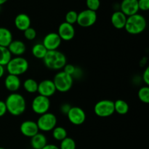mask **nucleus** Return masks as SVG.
<instances>
[{
    "instance_id": "22",
    "label": "nucleus",
    "mask_w": 149,
    "mask_h": 149,
    "mask_svg": "<svg viewBox=\"0 0 149 149\" xmlns=\"http://www.w3.org/2000/svg\"><path fill=\"white\" fill-rule=\"evenodd\" d=\"M48 50L45 48L42 43L35 44L31 49L32 55L36 58L40 60H43Z\"/></svg>"
},
{
    "instance_id": "28",
    "label": "nucleus",
    "mask_w": 149,
    "mask_h": 149,
    "mask_svg": "<svg viewBox=\"0 0 149 149\" xmlns=\"http://www.w3.org/2000/svg\"><path fill=\"white\" fill-rule=\"evenodd\" d=\"M60 149H76L77 144L75 141L70 137H67L65 139L61 141V144L59 146Z\"/></svg>"
},
{
    "instance_id": "16",
    "label": "nucleus",
    "mask_w": 149,
    "mask_h": 149,
    "mask_svg": "<svg viewBox=\"0 0 149 149\" xmlns=\"http://www.w3.org/2000/svg\"><path fill=\"white\" fill-rule=\"evenodd\" d=\"M4 86L8 91L16 93L21 87V81L17 76L8 74L4 79Z\"/></svg>"
},
{
    "instance_id": "1",
    "label": "nucleus",
    "mask_w": 149,
    "mask_h": 149,
    "mask_svg": "<svg viewBox=\"0 0 149 149\" xmlns=\"http://www.w3.org/2000/svg\"><path fill=\"white\" fill-rule=\"evenodd\" d=\"M4 102L7 112L13 116H20L26 111V101L21 94L12 93L7 96Z\"/></svg>"
},
{
    "instance_id": "32",
    "label": "nucleus",
    "mask_w": 149,
    "mask_h": 149,
    "mask_svg": "<svg viewBox=\"0 0 149 149\" xmlns=\"http://www.w3.org/2000/svg\"><path fill=\"white\" fill-rule=\"evenodd\" d=\"M139 10L148 11L149 10V0H138Z\"/></svg>"
},
{
    "instance_id": "4",
    "label": "nucleus",
    "mask_w": 149,
    "mask_h": 149,
    "mask_svg": "<svg viewBox=\"0 0 149 149\" xmlns=\"http://www.w3.org/2000/svg\"><path fill=\"white\" fill-rule=\"evenodd\" d=\"M29 67V61L21 56L12 58L6 65V69L9 74L20 77L28 71Z\"/></svg>"
},
{
    "instance_id": "2",
    "label": "nucleus",
    "mask_w": 149,
    "mask_h": 149,
    "mask_svg": "<svg viewBox=\"0 0 149 149\" xmlns=\"http://www.w3.org/2000/svg\"><path fill=\"white\" fill-rule=\"evenodd\" d=\"M45 66L50 70L59 71L64 68L67 63L65 55L59 50L48 51L43 58Z\"/></svg>"
},
{
    "instance_id": "24",
    "label": "nucleus",
    "mask_w": 149,
    "mask_h": 149,
    "mask_svg": "<svg viewBox=\"0 0 149 149\" xmlns=\"http://www.w3.org/2000/svg\"><path fill=\"white\" fill-rule=\"evenodd\" d=\"M38 84H39V83L36 80L31 78H29L26 79L23 81V87L27 93L33 94V93H37Z\"/></svg>"
},
{
    "instance_id": "9",
    "label": "nucleus",
    "mask_w": 149,
    "mask_h": 149,
    "mask_svg": "<svg viewBox=\"0 0 149 149\" xmlns=\"http://www.w3.org/2000/svg\"><path fill=\"white\" fill-rule=\"evenodd\" d=\"M97 15L96 12L86 9L78 13L77 23L83 28H88L93 26L96 23Z\"/></svg>"
},
{
    "instance_id": "20",
    "label": "nucleus",
    "mask_w": 149,
    "mask_h": 149,
    "mask_svg": "<svg viewBox=\"0 0 149 149\" xmlns=\"http://www.w3.org/2000/svg\"><path fill=\"white\" fill-rule=\"evenodd\" d=\"M30 144L31 148L42 149L47 144V139L43 133L38 132L36 135L31 138Z\"/></svg>"
},
{
    "instance_id": "39",
    "label": "nucleus",
    "mask_w": 149,
    "mask_h": 149,
    "mask_svg": "<svg viewBox=\"0 0 149 149\" xmlns=\"http://www.w3.org/2000/svg\"><path fill=\"white\" fill-rule=\"evenodd\" d=\"M8 0H0V6L3 5L4 4H5Z\"/></svg>"
},
{
    "instance_id": "21",
    "label": "nucleus",
    "mask_w": 149,
    "mask_h": 149,
    "mask_svg": "<svg viewBox=\"0 0 149 149\" xmlns=\"http://www.w3.org/2000/svg\"><path fill=\"white\" fill-rule=\"evenodd\" d=\"M13 40V33L10 29L0 27V46L7 47Z\"/></svg>"
},
{
    "instance_id": "42",
    "label": "nucleus",
    "mask_w": 149,
    "mask_h": 149,
    "mask_svg": "<svg viewBox=\"0 0 149 149\" xmlns=\"http://www.w3.org/2000/svg\"><path fill=\"white\" fill-rule=\"evenodd\" d=\"M0 7H1V6H0Z\"/></svg>"
},
{
    "instance_id": "11",
    "label": "nucleus",
    "mask_w": 149,
    "mask_h": 149,
    "mask_svg": "<svg viewBox=\"0 0 149 149\" xmlns=\"http://www.w3.org/2000/svg\"><path fill=\"white\" fill-rule=\"evenodd\" d=\"M62 40L56 32H50L44 37L42 44L48 51L57 50L60 47Z\"/></svg>"
},
{
    "instance_id": "10",
    "label": "nucleus",
    "mask_w": 149,
    "mask_h": 149,
    "mask_svg": "<svg viewBox=\"0 0 149 149\" xmlns=\"http://www.w3.org/2000/svg\"><path fill=\"white\" fill-rule=\"evenodd\" d=\"M67 117L72 125H81L86 121V113L81 108L78 106H71L67 113Z\"/></svg>"
},
{
    "instance_id": "36",
    "label": "nucleus",
    "mask_w": 149,
    "mask_h": 149,
    "mask_svg": "<svg viewBox=\"0 0 149 149\" xmlns=\"http://www.w3.org/2000/svg\"><path fill=\"white\" fill-rule=\"evenodd\" d=\"M71 107V106H70L68 103H63V104L61 106V111L62 112L63 114L67 115V113H68V111L70 110Z\"/></svg>"
},
{
    "instance_id": "5",
    "label": "nucleus",
    "mask_w": 149,
    "mask_h": 149,
    "mask_svg": "<svg viewBox=\"0 0 149 149\" xmlns=\"http://www.w3.org/2000/svg\"><path fill=\"white\" fill-rule=\"evenodd\" d=\"M52 81L56 90L60 93H67L72 88L74 84V78L72 76L63 71L57 73Z\"/></svg>"
},
{
    "instance_id": "23",
    "label": "nucleus",
    "mask_w": 149,
    "mask_h": 149,
    "mask_svg": "<svg viewBox=\"0 0 149 149\" xmlns=\"http://www.w3.org/2000/svg\"><path fill=\"white\" fill-rule=\"evenodd\" d=\"M130 106L125 100L118 99L114 102V111L119 115H125L128 113Z\"/></svg>"
},
{
    "instance_id": "18",
    "label": "nucleus",
    "mask_w": 149,
    "mask_h": 149,
    "mask_svg": "<svg viewBox=\"0 0 149 149\" xmlns=\"http://www.w3.org/2000/svg\"><path fill=\"white\" fill-rule=\"evenodd\" d=\"M15 26L17 30L24 31L27 29L31 27V18L26 13H20L17 15L15 18Z\"/></svg>"
},
{
    "instance_id": "34",
    "label": "nucleus",
    "mask_w": 149,
    "mask_h": 149,
    "mask_svg": "<svg viewBox=\"0 0 149 149\" xmlns=\"http://www.w3.org/2000/svg\"><path fill=\"white\" fill-rule=\"evenodd\" d=\"M143 81L146 84V86L149 85V67H147L143 71L142 75Z\"/></svg>"
},
{
    "instance_id": "19",
    "label": "nucleus",
    "mask_w": 149,
    "mask_h": 149,
    "mask_svg": "<svg viewBox=\"0 0 149 149\" xmlns=\"http://www.w3.org/2000/svg\"><path fill=\"white\" fill-rule=\"evenodd\" d=\"M127 18V17L123 13H122L120 10H117L111 15V23L115 29L121 30V29H125Z\"/></svg>"
},
{
    "instance_id": "40",
    "label": "nucleus",
    "mask_w": 149,
    "mask_h": 149,
    "mask_svg": "<svg viewBox=\"0 0 149 149\" xmlns=\"http://www.w3.org/2000/svg\"><path fill=\"white\" fill-rule=\"evenodd\" d=\"M0 149H6V148H3V147H0Z\"/></svg>"
},
{
    "instance_id": "25",
    "label": "nucleus",
    "mask_w": 149,
    "mask_h": 149,
    "mask_svg": "<svg viewBox=\"0 0 149 149\" xmlns=\"http://www.w3.org/2000/svg\"><path fill=\"white\" fill-rule=\"evenodd\" d=\"M52 138L58 141H62L63 140L65 139V138L68 137V132L63 127H55L52 130Z\"/></svg>"
},
{
    "instance_id": "14",
    "label": "nucleus",
    "mask_w": 149,
    "mask_h": 149,
    "mask_svg": "<svg viewBox=\"0 0 149 149\" xmlns=\"http://www.w3.org/2000/svg\"><path fill=\"white\" fill-rule=\"evenodd\" d=\"M20 131L22 135L30 138L39 132L36 122L33 120H26L22 122L20 126Z\"/></svg>"
},
{
    "instance_id": "17",
    "label": "nucleus",
    "mask_w": 149,
    "mask_h": 149,
    "mask_svg": "<svg viewBox=\"0 0 149 149\" xmlns=\"http://www.w3.org/2000/svg\"><path fill=\"white\" fill-rule=\"evenodd\" d=\"M9 51L12 55H15V57L21 56L26 52V46L24 42L19 39H13L11 43L7 47Z\"/></svg>"
},
{
    "instance_id": "26",
    "label": "nucleus",
    "mask_w": 149,
    "mask_h": 149,
    "mask_svg": "<svg viewBox=\"0 0 149 149\" xmlns=\"http://www.w3.org/2000/svg\"><path fill=\"white\" fill-rule=\"evenodd\" d=\"M12 58L13 57L8 48L0 46V65L6 66Z\"/></svg>"
},
{
    "instance_id": "38",
    "label": "nucleus",
    "mask_w": 149,
    "mask_h": 149,
    "mask_svg": "<svg viewBox=\"0 0 149 149\" xmlns=\"http://www.w3.org/2000/svg\"><path fill=\"white\" fill-rule=\"evenodd\" d=\"M4 73H5V68L3 65H0V79L3 77V76L4 75Z\"/></svg>"
},
{
    "instance_id": "31",
    "label": "nucleus",
    "mask_w": 149,
    "mask_h": 149,
    "mask_svg": "<svg viewBox=\"0 0 149 149\" xmlns=\"http://www.w3.org/2000/svg\"><path fill=\"white\" fill-rule=\"evenodd\" d=\"M23 35H24V37L27 40L32 41L36 39L37 33H36V31L33 28L30 27L23 31Z\"/></svg>"
},
{
    "instance_id": "27",
    "label": "nucleus",
    "mask_w": 149,
    "mask_h": 149,
    "mask_svg": "<svg viewBox=\"0 0 149 149\" xmlns=\"http://www.w3.org/2000/svg\"><path fill=\"white\" fill-rule=\"evenodd\" d=\"M138 96L139 100L142 103L148 104L149 103V87L148 86H144L141 87L138 90Z\"/></svg>"
},
{
    "instance_id": "35",
    "label": "nucleus",
    "mask_w": 149,
    "mask_h": 149,
    "mask_svg": "<svg viewBox=\"0 0 149 149\" xmlns=\"http://www.w3.org/2000/svg\"><path fill=\"white\" fill-rule=\"evenodd\" d=\"M7 112V107H6L5 102L3 100H0V117H2Z\"/></svg>"
},
{
    "instance_id": "6",
    "label": "nucleus",
    "mask_w": 149,
    "mask_h": 149,
    "mask_svg": "<svg viewBox=\"0 0 149 149\" xmlns=\"http://www.w3.org/2000/svg\"><path fill=\"white\" fill-rule=\"evenodd\" d=\"M94 113L100 118H107L115 113L114 101L104 99L97 102L94 106Z\"/></svg>"
},
{
    "instance_id": "13",
    "label": "nucleus",
    "mask_w": 149,
    "mask_h": 149,
    "mask_svg": "<svg viewBox=\"0 0 149 149\" xmlns=\"http://www.w3.org/2000/svg\"><path fill=\"white\" fill-rule=\"evenodd\" d=\"M56 88L52 80L44 79L38 84L37 93L39 95L49 98L56 93Z\"/></svg>"
},
{
    "instance_id": "7",
    "label": "nucleus",
    "mask_w": 149,
    "mask_h": 149,
    "mask_svg": "<svg viewBox=\"0 0 149 149\" xmlns=\"http://www.w3.org/2000/svg\"><path fill=\"white\" fill-rule=\"evenodd\" d=\"M58 119L54 113L47 112L44 114L40 115L38 118L37 126L39 130L42 132H50L56 127Z\"/></svg>"
},
{
    "instance_id": "33",
    "label": "nucleus",
    "mask_w": 149,
    "mask_h": 149,
    "mask_svg": "<svg viewBox=\"0 0 149 149\" xmlns=\"http://www.w3.org/2000/svg\"><path fill=\"white\" fill-rule=\"evenodd\" d=\"M63 69V71H65V73H67L68 74H69V75L72 76L73 77L74 73H75L76 69H77V67L74 66V65H72V64L66 63Z\"/></svg>"
},
{
    "instance_id": "12",
    "label": "nucleus",
    "mask_w": 149,
    "mask_h": 149,
    "mask_svg": "<svg viewBox=\"0 0 149 149\" xmlns=\"http://www.w3.org/2000/svg\"><path fill=\"white\" fill-rule=\"evenodd\" d=\"M75 28L74 25L69 24L66 22H63L58 27V34L62 41L68 42L72 40L75 36Z\"/></svg>"
},
{
    "instance_id": "29",
    "label": "nucleus",
    "mask_w": 149,
    "mask_h": 149,
    "mask_svg": "<svg viewBox=\"0 0 149 149\" xmlns=\"http://www.w3.org/2000/svg\"><path fill=\"white\" fill-rule=\"evenodd\" d=\"M77 17H78V13L74 10H70L65 14V22L69 23V24L74 25L77 23Z\"/></svg>"
},
{
    "instance_id": "8",
    "label": "nucleus",
    "mask_w": 149,
    "mask_h": 149,
    "mask_svg": "<svg viewBox=\"0 0 149 149\" xmlns=\"http://www.w3.org/2000/svg\"><path fill=\"white\" fill-rule=\"evenodd\" d=\"M50 108V100L48 97L38 95L32 100L31 109L36 114L42 115L49 112Z\"/></svg>"
},
{
    "instance_id": "30",
    "label": "nucleus",
    "mask_w": 149,
    "mask_h": 149,
    "mask_svg": "<svg viewBox=\"0 0 149 149\" xmlns=\"http://www.w3.org/2000/svg\"><path fill=\"white\" fill-rule=\"evenodd\" d=\"M86 5L88 10L96 12L100 6V0H86Z\"/></svg>"
},
{
    "instance_id": "41",
    "label": "nucleus",
    "mask_w": 149,
    "mask_h": 149,
    "mask_svg": "<svg viewBox=\"0 0 149 149\" xmlns=\"http://www.w3.org/2000/svg\"><path fill=\"white\" fill-rule=\"evenodd\" d=\"M31 149H33V148H31Z\"/></svg>"
},
{
    "instance_id": "3",
    "label": "nucleus",
    "mask_w": 149,
    "mask_h": 149,
    "mask_svg": "<svg viewBox=\"0 0 149 149\" xmlns=\"http://www.w3.org/2000/svg\"><path fill=\"white\" fill-rule=\"evenodd\" d=\"M146 26L147 22L145 17L137 13L127 17L125 29L130 34L138 35L143 32Z\"/></svg>"
},
{
    "instance_id": "37",
    "label": "nucleus",
    "mask_w": 149,
    "mask_h": 149,
    "mask_svg": "<svg viewBox=\"0 0 149 149\" xmlns=\"http://www.w3.org/2000/svg\"><path fill=\"white\" fill-rule=\"evenodd\" d=\"M42 149H60L59 147L57 146L55 144H47Z\"/></svg>"
},
{
    "instance_id": "15",
    "label": "nucleus",
    "mask_w": 149,
    "mask_h": 149,
    "mask_svg": "<svg viewBox=\"0 0 149 149\" xmlns=\"http://www.w3.org/2000/svg\"><path fill=\"white\" fill-rule=\"evenodd\" d=\"M120 11L127 17L138 13V0H122L120 4Z\"/></svg>"
}]
</instances>
